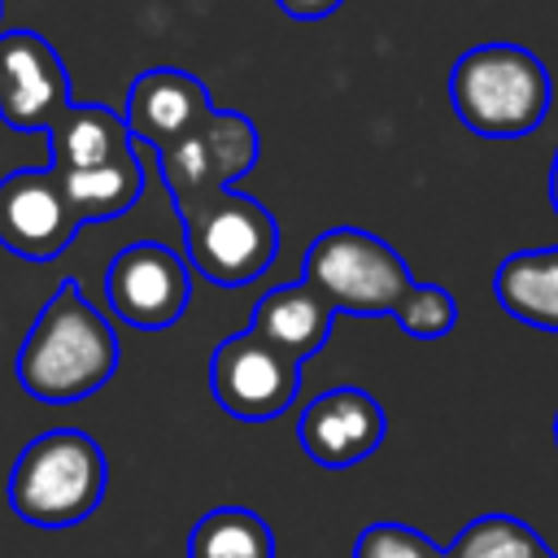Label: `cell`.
Segmentation results:
<instances>
[{
  "instance_id": "25",
  "label": "cell",
  "mask_w": 558,
  "mask_h": 558,
  "mask_svg": "<svg viewBox=\"0 0 558 558\" xmlns=\"http://www.w3.org/2000/svg\"><path fill=\"white\" fill-rule=\"evenodd\" d=\"M0 17H4V0H0Z\"/></svg>"
},
{
  "instance_id": "19",
  "label": "cell",
  "mask_w": 558,
  "mask_h": 558,
  "mask_svg": "<svg viewBox=\"0 0 558 558\" xmlns=\"http://www.w3.org/2000/svg\"><path fill=\"white\" fill-rule=\"evenodd\" d=\"M392 318H397L401 331L414 336V340H440V336H449L453 323H458V301H453L449 288H440V283H414V288L405 292V301L397 305Z\"/></svg>"
},
{
  "instance_id": "12",
  "label": "cell",
  "mask_w": 558,
  "mask_h": 558,
  "mask_svg": "<svg viewBox=\"0 0 558 558\" xmlns=\"http://www.w3.org/2000/svg\"><path fill=\"white\" fill-rule=\"evenodd\" d=\"M209 109H214L209 87L196 74L174 70V65H153L131 83L122 122H126L131 140L161 153V148L179 144Z\"/></svg>"
},
{
  "instance_id": "20",
  "label": "cell",
  "mask_w": 558,
  "mask_h": 558,
  "mask_svg": "<svg viewBox=\"0 0 558 558\" xmlns=\"http://www.w3.org/2000/svg\"><path fill=\"white\" fill-rule=\"evenodd\" d=\"M353 558H445V549H436L418 527L410 523H371L357 532Z\"/></svg>"
},
{
  "instance_id": "11",
  "label": "cell",
  "mask_w": 558,
  "mask_h": 558,
  "mask_svg": "<svg viewBox=\"0 0 558 558\" xmlns=\"http://www.w3.org/2000/svg\"><path fill=\"white\" fill-rule=\"evenodd\" d=\"M388 436V414L384 405L353 384L327 388L318 392L301 418H296V440L305 449V458H314L318 466H357L362 458H371Z\"/></svg>"
},
{
  "instance_id": "1",
  "label": "cell",
  "mask_w": 558,
  "mask_h": 558,
  "mask_svg": "<svg viewBox=\"0 0 558 558\" xmlns=\"http://www.w3.org/2000/svg\"><path fill=\"white\" fill-rule=\"evenodd\" d=\"M118 331L83 296L74 279H61L17 349V384L44 405H74L100 392L118 371Z\"/></svg>"
},
{
  "instance_id": "22",
  "label": "cell",
  "mask_w": 558,
  "mask_h": 558,
  "mask_svg": "<svg viewBox=\"0 0 558 558\" xmlns=\"http://www.w3.org/2000/svg\"><path fill=\"white\" fill-rule=\"evenodd\" d=\"M549 205L558 214V148H554V166H549Z\"/></svg>"
},
{
  "instance_id": "16",
  "label": "cell",
  "mask_w": 558,
  "mask_h": 558,
  "mask_svg": "<svg viewBox=\"0 0 558 558\" xmlns=\"http://www.w3.org/2000/svg\"><path fill=\"white\" fill-rule=\"evenodd\" d=\"M65 196L78 214V222H100V218H122L140 196H144V166L140 153H122L96 170H78V174H61Z\"/></svg>"
},
{
  "instance_id": "8",
  "label": "cell",
  "mask_w": 558,
  "mask_h": 558,
  "mask_svg": "<svg viewBox=\"0 0 558 558\" xmlns=\"http://www.w3.org/2000/svg\"><path fill=\"white\" fill-rule=\"evenodd\" d=\"M105 296L126 327L161 331L187 314V301H192L187 262L157 240L126 244L113 253L105 270Z\"/></svg>"
},
{
  "instance_id": "23",
  "label": "cell",
  "mask_w": 558,
  "mask_h": 558,
  "mask_svg": "<svg viewBox=\"0 0 558 558\" xmlns=\"http://www.w3.org/2000/svg\"><path fill=\"white\" fill-rule=\"evenodd\" d=\"M541 558H558V554H554V549H545V554H541Z\"/></svg>"
},
{
  "instance_id": "17",
  "label": "cell",
  "mask_w": 558,
  "mask_h": 558,
  "mask_svg": "<svg viewBox=\"0 0 558 558\" xmlns=\"http://www.w3.org/2000/svg\"><path fill=\"white\" fill-rule=\"evenodd\" d=\"M187 558H275V532L257 510L214 506L192 523Z\"/></svg>"
},
{
  "instance_id": "2",
  "label": "cell",
  "mask_w": 558,
  "mask_h": 558,
  "mask_svg": "<svg viewBox=\"0 0 558 558\" xmlns=\"http://www.w3.org/2000/svg\"><path fill=\"white\" fill-rule=\"evenodd\" d=\"M449 105L466 131L484 140H519L545 122L554 105V78L523 44L493 39L466 48L453 61Z\"/></svg>"
},
{
  "instance_id": "24",
  "label": "cell",
  "mask_w": 558,
  "mask_h": 558,
  "mask_svg": "<svg viewBox=\"0 0 558 558\" xmlns=\"http://www.w3.org/2000/svg\"><path fill=\"white\" fill-rule=\"evenodd\" d=\"M554 440H558V418H554Z\"/></svg>"
},
{
  "instance_id": "5",
  "label": "cell",
  "mask_w": 558,
  "mask_h": 558,
  "mask_svg": "<svg viewBox=\"0 0 558 558\" xmlns=\"http://www.w3.org/2000/svg\"><path fill=\"white\" fill-rule=\"evenodd\" d=\"M187 262L218 288H244L262 279L279 253L275 214L248 192H218L179 209Z\"/></svg>"
},
{
  "instance_id": "9",
  "label": "cell",
  "mask_w": 558,
  "mask_h": 558,
  "mask_svg": "<svg viewBox=\"0 0 558 558\" xmlns=\"http://www.w3.org/2000/svg\"><path fill=\"white\" fill-rule=\"evenodd\" d=\"M78 214L52 166L0 179V244L22 262H52L78 235Z\"/></svg>"
},
{
  "instance_id": "6",
  "label": "cell",
  "mask_w": 558,
  "mask_h": 558,
  "mask_svg": "<svg viewBox=\"0 0 558 558\" xmlns=\"http://www.w3.org/2000/svg\"><path fill=\"white\" fill-rule=\"evenodd\" d=\"M161 183L170 192L174 214L227 192L240 174H248L262 157V140L248 113H231V109H209L179 144L153 153Z\"/></svg>"
},
{
  "instance_id": "3",
  "label": "cell",
  "mask_w": 558,
  "mask_h": 558,
  "mask_svg": "<svg viewBox=\"0 0 558 558\" xmlns=\"http://www.w3.org/2000/svg\"><path fill=\"white\" fill-rule=\"evenodd\" d=\"M109 488L105 449L78 427L35 436L9 471V506L35 527H74L96 514Z\"/></svg>"
},
{
  "instance_id": "10",
  "label": "cell",
  "mask_w": 558,
  "mask_h": 558,
  "mask_svg": "<svg viewBox=\"0 0 558 558\" xmlns=\"http://www.w3.org/2000/svg\"><path fill=\"white\" fill-rule=\"evenodd\" d=\"M70 100V70L57 48L35 31H0V122L48 135Z\"/></svg>"
},
{
  "instance_id": "21",
  "label": "cell",
  "mask_w": 558,
  "mask_h": 558,
  "mask_svg": "<svg viewBox=\"0 0 558 558\" xmlns=\"http://www.w3.org/2000/svg\"><path fill=\"white\" fill-rule=\"evenodd\" d=\"M292 22H323V17H331L344 0H275Z\"/></svg>"
},
{
  "instance_id": "13",
  "label": "cell",
  "mask_w": 558,
  "mask_h": 558,
  "mask_svg": "<svg viewBox=\"0 0 558 558\" xmlns=\"http://www.w3.org/2000/svg\"><path fill=\"white\" fill-rule=\"evenodd\" d=\"M331 318H336L331 305H327L314 288H305V283L296 279V283H279V288H270L266 296H257L253 318H248V331L262 336V340H266L270 349H279L283 357L305 362V357H314V353L327 344Z\"/></svg>"
},
{
  "instance_id": "15",
  "label": "cell",
  "mask_w": 558,
  "mask_h": 558,
  "mask_svg": "<svg viewBox=\"0 0 558 558\" xmlns=\"http://www.w3.org/2000/svg\"><path fill=\"white\" fill-rule=\"evenodd\" d=\"M493 296L523 327L558 336V244L510 253L493 275Z\"/></svg>"
},
{
  "instance_id": "7",
  "label": "cell",
  "mask_w": 558,
  "mask_h": 558,
  "mask_svg": "<svg viewBox=\"0 0 558 558\" xmlns=\"http://www.w3.org/2000/svg\"><path fill=\"white\" fill-rule=\"evenodd\" d=\"M209 388L214 401L240 423L279 418L301 388V362L283 357L253 331L227 336L209 357Z\"/></svg>"
},
{
  "instance_id": "18",
  "label": "cell",
  "mask_w": 558,
  "mask_h": 558,
  "mask_svg": "<svg viewBox=\"0 0 558 558\" xmlns=\"http://www.w3.org/2000/svg\"><path fill=\"white\" fill-rule=\"evenodd\" d=\"M549 545L510 514H480L471 519L458 541L445 549V558H541Z\"/></svg>"
},
{
  "instance_id": "14",
  "label": "cell",
  "mask_w": 558,
  "mask_h": 558,
  "mask_svg": "<svg viewBox=\"0 0 558 558\" xmlns=\"http://www.w3.org/2000/svg\"><path fill=\"white\" fill-rule=\"evenodd\" d=\"M135 140L122 122V113H113L109 105H83L70 100L61 109V118L48 126V166L57 174H78V170H96L122 153H131Z\"/></svg>"
},
{
  "instance_id": "4",
  "label": "cell",
  "mask_w": 558,
  "mask_h": 558,
  "mask_svg": "<svg viewBox=\"0 0 558 558\" xmlns=\"http://www.w3.org/2000/svg\"><path fill=\"white\" fill-rule=\"evenodd\" d=\"M301 283L314 288L331 305V314H388L392 318L405 292L414 288V275L388 240L362 227H331L305 248Z\"/></svg>"
}]
</instances>
